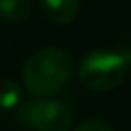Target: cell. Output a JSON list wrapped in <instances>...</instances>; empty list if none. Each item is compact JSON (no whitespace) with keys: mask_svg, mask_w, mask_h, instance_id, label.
Masks as SVG:
<instances>
[{"mask_svg":"<svg viewBox=\"0 0 131 131\" xmlns=\"http://www.w3.org/2000/svg\"><path fill=\"white\" fill-rule=\"evenodd\" d=\"M129 70V58L118 52H96L85 54L77 68V79L89 91H112L125 79Z\"/></svg>","mask_w":131,"mask_h":131,"instance_id":"obj_2","label":"cell"},{"mask_svg":"<svg viewBox=\"0 0 131 131\" xmlns=\"http://www.w3.org/2000/svg\"><path fill=\"white\" fill-rule=\"evenodd\" d=\"M16 119L21 127L33 131H70L73 123L70 108L52 98L29 100L19 104Z\"/></svg>","mask_w":131,"mask_h":131,"instance_id":"obj_3","label":"cell"},{"mask_svg":"<svg viewBox=\"0 0 131 131\" xmlns=\"http://www.w3.org/2000/svg\"><path fill=\"white\" fill-rule=\"evenodd\" d=\"M129 68H131V58H129Z\"/></svg>","mask_w":131,"mask_h":131,"instance_id":"obj_8","label":"cell"},{"mask_svg":"<svg viewBox=\"0 0 131 131\" xmlns=\"http://www.w3.org/2000/svg\"><path fill=\"white\" fill-rule=\"evenodd\" d=\"M31 14L29 0H0V17L10 23H21Z\"/></svg>","mask_w":131,"mask_h":131,"instance_id":"obj_5","label":"cell"},{"mask_svg":"<svg viewBox=\"0 0 131 131\" xmlns=\"http://www.w3.org/2000/svg\"><path fill=\"white\" fill-rule=\"evenodd\" d=\"M41 10L48 21L68 25L79 14V0H41Z\"/></svg>","mask_w":131,"mask_h":131,"instance_id":"obj_4","label":"cell"},{"mask_svg":"<svg viewBox=\"0 0 131 131\" xmlns=\"http://www.w3.org/2000/svg\"><path fill=\"white\" fill-rule=\"evenodd\" d=\"M21 87L12 79H0V110H14L21 104Z\"/></svg>","mask_w":131,"mask_h":131,"instance_id":"obj_6","label":"cell"},{"mask_svg":"<svg viewBox=\"0 0 131 131\" xmlns=\"http://www.w3.org/2000/svg\"><path fill=\"white\" fill-rule=\"evenodd\" d=\"M73 131H114V129H112V125L108 122L93 118V119H85L83 123H79Z\"/></svg>","mask_w":131,"mask_h":131,"instance_id":"obj_7","label":"cell"},{"mask_svg":"<svg viewBox=\"0 0 131 131\" xmlns=\"http://www.w3.org/2000/svg\"><path fill=\"white\" fill-rule=\"evenodd\" d=\"M75 62L64 48H42L27 58L21 70V79L27 93L39 98H48L60 93L73 77Z\"/></svg>","mask_w":131,"mask_h":131,"instance_id":"obj_1","label":"cell"}]
</instances>
